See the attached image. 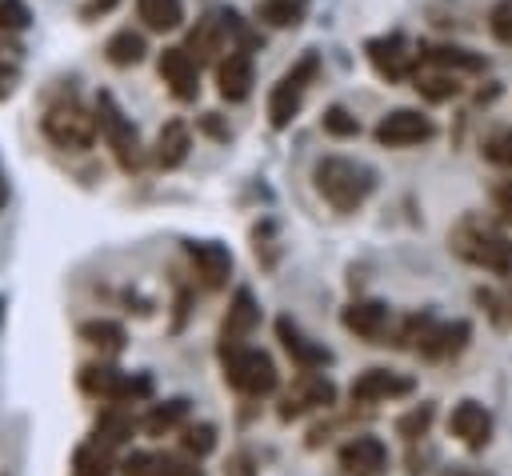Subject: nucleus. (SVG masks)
<instances>
[{
	"instance_id": "nucleus-1",
	"label": "nucleus",
	"mask_w": 512,
	"mask_h": 476,
	"mask_svg": "<svg viewBox=\"0 0 512 476\" xmlns=\"http://www.w3.org/2000/svg\"><path fill=\"white\" fill-rule=\"evenodd\" d=\"M448 248L472 268H484L492 276H512V240L480 212H464L448 228Z\"/></svg>"
},
{
	"instance_id": "nucleus-2",
	"label": "nucleus",
	"mask_w": 512,
	"mask_h": 476,
	"mask_svg": "<svg viewBox=\"0 0 512 476\" xmlns=\"http://www.w3.org/2000/svg\"><path fill=\"white\" fill-rule=\"evenodd\" d=\"M312 184L336 212H356L376 192V168L352 156H320L312 164Z\"/></svg>"
},
{
	"instance_id": "nucleus-3",
	"label": "nucleus",
	"mask_w": 512,
	"mask_h": 476,
	"mask_svg": "<svg viewBox=\"0 0 512 476\" xmlns=\"http://www.w3.org/2000/svg\"><path fill=\"white\" fill-rule=\"evenodd\" d=\"M40 132L52 148L60 152H88L100 136V124H96V108H84L72 92L48 100L44 116H40Z\"/></svg>"
},
{
	"instance_id": "nucleus-4",
	"label": "nucleus",
	"mask_w": 512,
	"mask_h": 476,
	"mask_svg": "<svg viewBox=\"0 0 512 476\" xmlns=\"http://www.w3.org/2000/svg\"><path fill=\"white\" fill-rule=\"evenodd\" d=\"M76 384L84 396L100 400V404H140L152 396V376L148 372H124L108 360H92L76 372Z\"/></svg>"
},
{
	"instance_id": "nucleus-5",
	"label": "nucleus",
	"mask_w": 512,
	"mask_h": 476,
	"mask_svg": "<svg viewBox=\"0 0 512 476\" xmlns=\"http://www.w3.org/2000/svg\"><path fill=\"white\" fill-rule=\"evenodd\" d=\"M96 124H100V136H104V144H108V152H112V160H116V168L120 172H140L144 168V160H148V152H144V140H140V132H136V124H132V116L116 104V96L112 92H100L96 96Z\"/></svg>"
},
{
	"instance_id": "nucleus-6",
	"label": "nucleus",
	"mask_w": 512,
	"mask_h": 476,
	"mask_svg": "<svg viewBox=\"0 0 512 476\" xmlns=\"http://www.w3.org/2000/svg\"><path fill=\"white\" fill-rule=\"evenodd\" d=\"M316 80H320V52H304L300 60H292V68H284V76L268 92V124L276 132H284L300 116L304 96Z\"/></svg>"
},
{
	"instance_id": "nucleus-7",
	"label": "nucleus",
	"mask_w": 512,
	"mask_h": 476,
	"mask_svg": "<svg viewBox=\"0 0 512 476\" xmlns=\"http://www.w3.org/2000/svg\"><path fill=\"white\" fill-rule=\"evenodd\" d=\"M220 368H224L228 388H236L248 400H264L280 384V372H276V364H272V356L264 348H248L244 344V348L220 352Z\"/></svg>"
},
{
	"instance_id": "nucleus-8",
	"label": "nucleus",
	"mask_w": 512,
	"mask_h": 476,
	"mask_svg": "<svg viewBox=\"0 0 512 476\" xmlns=\"http://www.w3.org/2000/svg\"><path fill=\"white\" fill-rule=\"evenodd\" d=\"M436 120L420 108H392L376 120L372 128V140L380 148H420V144H432L436 140Z\"/></svg>"
},
{
	"instance_id": "nucleus-9",
	"label": "nucleus",
	"mask_w": 512,
	"mask_h": 476,
	"mask_svg": "<svg viewBox=\"0 0 512 476\" xmlns=\"http://www.w3.org/2000/svg\"><path fill=\"white\" fill-rule=\"evenodd\" d=\"M364 56H368L372 72L388 84H404L416 72V44L404 32H384V36L364 40Z\"/></svg>"
},
{
	"instance_id": "nucleus-10",
	"label": "nucleus",
	"mask_w": 512,
	"mask_h": 476,
	"mask_svg": "<svg viewBox=\"0 0 512 476\" xmlns=\"http://www.w3.org/2000/svg\"><path fill=\"white\" fill-rule=\"evenodd\" d=\"M184 48L200 60V64H220L232 48H236V28H232V8L224 12H204L192 28H188V40Z\"/></svg>"
},
{
	"instance_id": "nucleus-11",
	"label": "nucleus",
	"mask_w": 512,
	"mask_h": 476,
	"mask_svg": "<svg viewBox=\"0 0 512 476\" xmlns=\"http://www.w3.org/2000/svg\"><path fill=\"white\" fill-rule=\"evenodd\" d=\"M412 392H416V376L396 372V368H364L348 384L352 404H392V400H404Z\"/></svg>"
},
{
	"instance_id": "nucleus-12",
	"label": "nucleus",
	"mask_w": 512,
	"mask_h": 476,
	"mask_svg": "<svg viewBox=\"0 0 512 476\" xmlns=\"http://www.w3.org/2000/svg\"><path fill=\"white\" fill-rule=\"evenodd\" d=\"M340 324H344V328H348L356 340H368V344H388L396 316H392V308H388L384 300H376V296H360V300H348V304H344Z\"/></svg>"
},
{
	"instance_id": "nucleus-13",
	"label": "nucleus",
	"mask_w": 512,
	"mask_h": 476,
	"mask_svg": "<svg viewBox=\"0 0 512 476\" xmlns=\"http://www.w3.org/2000/svg\"><path fill=\"white\" fill-rule=\"evenodd\" d=\"M336 404V384L332 376L320 368V372H300L292 380V388L284 392L280 400V420H296L304 412H320V408H332Z\"/></svg>"
},
{
	"instance_id": "nucleus-14",
	"label": "nucleus",
	"mask_w": 512,
	"mask_h": 476,
	"mask_svg": "<svg viewBox=\"0 0 512 476\" xmlns=\"http://www.w3.org/2000/svg\"><path fill=\"white\" fill-rule=\"evenodd\" d=\"M448 432H452L464 448L484 452V448L492 444L496 416H492V408H488V404H480V400L464 396V400H456V404H452V412H448Z\"/></svg>"
},
{
	"instance_id": "nucleus-15",
	"label": "nucleus",
	"mask_w": 512,
	"mask_h": 476,
	"mask_svg": "<svg viewBox=\"0 0 512 476\" xmlns=\"http://www.w3.org/2000/svg\"><path fill=\"white\" fill-rule=\"evenodd\" d=\"M156 72H160L164 88H168L176 100L192 104V100L200 96V60H196V56H192L184 44L164 48V52L156 56Z\"/></svg>"
},
{
	"instance_id": "nucleus-16",
	"label": "nucleus",
	"mask_w": 512,
	"mask_h": 476,
	"mask_svg": "<svg viewBox=\"0 0 512 476\" xmlns=\"http://www.w3.org/2000/svg\"><path fill=\"white\" fill-rule=\"evenodd\" d=\"M336 464L344 468V476H388L392 468V456H388V444L380 436H348L336 452Z\"/></svg>"
},
{
	"instance_id": "nucleus-17",
	"label": "nucleus",
	"mask_w": 512,
	"mask_h": 476,
	"mask_svg": "<svg viewBox=\"0 0 512 476\" xmlns=\"http://www.w3.org/2000/svg\"><path fill=\"white\" fill-rule=\"evenodd\" d=\"M416 64H432V68H448L460 76H484L488 72V56L452 40H420L416 44Z\"/></svg>"
},
{
	"instance_id": "nucleus-18",
	"label": "nucleus",
	"mask_w": 512,
	"mask_h": 476,
	"mask_svg": "<svg viewBox=\"0 0 512 476\" xmlns=\"http://www.w3.org/2000/svg\"><path fill=\"white\" fill-rule=\"evenodd\" d=\"M276 340H280V348L288 352V360H292L300 372H320V368H328V364L336 360L332 348L320 344V340H312L292 316H280V320H276Z\"/></svg>"
},
{
	"instance_id": "nucleus-19",
	"label": "nucleus",
	"mask_w": 512,
	"mask_h": 476,
	"mask_svg": "<svg viewBox=\"0 0 512 476\" xmlns=\"http://www.w3.org/2000/svg\"><path fill=\"white\" fill-rule=\"evenodd\" d=\"M256 324H260V304H256V296H252V288H236L232 292V300H228V312H224V320H220V352H232V348H244L248 344V336L256 332Z\"/></svg>"
},
{
	"instance_id": "nucleus-20",
	"label": "nucleus",
	"mask_w": 512,
	"mask_h": 476,
	"mask_svg": "<svg viewBox=\"0 0 512 476\" xmlns=\"http://www.w3.org/2000/svg\"><path fill=\"white\" fill-rule=\"evenodd\" d=\"M468 340H472V324L468 320H432L428 332L420 336V344L412 352L420 360L440 364V360H456L468 348Z\"/></svg>"
},
{
	"instance_id": "nucleus-21",
	"label": "nucleus",
	"mask_w": 512,
	"mask_h": 476,
	"mask_svg": "<svg viewBox=\"0 0 512 476\" xmlns=\"http://www.w3.org/2000/svg\"><path fill=\"white\" fill-rule=\"evenodd\" d=\"M184 256L192 260V272H196V280L208 292H216V288L228 284V276H232V252H228V244H220V240H184Z\"/></svg>"
},
{
	"instance_id": "nucleus-22",
	"label": "nucleus",
	"mask_w": 512,
	"mask_h": 476,
	"mask_svg": "<svg viewBox=\"0 0 512 476\" xmlns=\"http://www.w3.org/2000/svg\"><path fill=\"white\" fill-rule=\"evenodd\" d=\"M120 476H204V468L188 452H128Z\"/></svg>"
},
{
	"instance_id": "nucleus-23",
	"label": "nucleus",
	"mask_w": 512,
	"mask_h": 476,
	"mask_svg": "<svg viewBox=\"0 0 512 476\" xmlns=\"http://www.w3.org/2000/svg\"><path fill=\"white\" fill-rule=\"evenodd\" d=\"M252 84H256V60H252V48H232V52L216 64V92H220V100L240 104V100L252 96Z\"/></svg>"
},
{
	"instance_id": "nucleus-24",
	"label": "nucleus",
	"mask_w": 512,
	"mask_h": 476,
	"mask_svg": "<svg viewBox=\"0 0 512 476\" xmlns=\"http://www.w3.org/2000/svg\"><path fill=\"white\" fill-rule=\"evenodd\" d=\"M428 104H448L464 92V76L460 72H448V68H432V64H416L412 80H408Z\"/></svg>"
},
{
	"instance_id": "nucleus-25",
	"label": "nucleus",
	"mask_w": 512,
	"mask_h": 476,
	"mask_svg": "<svg viewBox=\"0 0 512 476\" xmlns=\"http://www.w3.org/2000/svg\"><path fill=\"white\" fill-rule=\"evenodd\" d=\"M188 152H192L188 124L184 120H164V128L156 132V144H152V164L164 168V172H172V168H180L188 160Z\"/></svg>"
},
{
	"instance_id": "nucleus-26",
	"label": "nucleus",
	"mask_w": 512,
	"mask_h": 476,
	"mask_svg": "<svg viewBox=\"0 0 512 476\" xmlns=\"http://www.w3.org/2000/svg\"><path fill=\"white\" fill-rule=\"evenodd\" d=\"M188 416H192V400H188V396H168V400H160V404H152V408L144 412L140 432L152 436V440H160V436L180 432V428L188 424Z\"/></svg>"
},
{
	"instance_id": "nucleus-27",
	"label": "nucleus",
	"mask_w": 512,
	"mask_h": 476,
	"mask_svg": "<svg viewBox=\"0 0 512 476\" xmlns=\"http://www.w3.org/2000/svg\"><path fill=\"white\" fill-rule=\"evenodd\" d=\"M136 428H140V424L128 416V404H104L100 416H96V424H92V444H100V448L112 452V448L128 444Z\"/></svg>"
},
{
	"instance_id": "nucleus-28",
	"label": "nucleus",
	"mask_w": 512,
	"mask_h": 476,
	"mask_svg": "<svg viewBox=\"0 0 512 476\" xmlns=\"http://www.w3.org/2000/svg\"><path fill=\"white\" fill-rule=\"evenodd\" d=\"M76 332H80V340H84V344H92L100 356H120V352H124V344H128L124 328H120L116 320H104V316L84 320Z\"/></svg>"
},
{
	"instance_id": "nucleus-29",
	"label": "nucleus",
	"mask_w": 512,
	"mask_h": 476,
	"mask_svg": "<svg viewBox=\"0 0 512 476\" xmlns=\"http://www.w3.org/2000/svg\"><path fill=\"white\" fill-rule=\"evenodd\" d=\"M308 12V0H256L252 20L268 28H296Z\"/></svg>"
},
{
	"instance_id": "nucleus-30",
	"label": "nucleus",
	"mask_w": 512,
	"mask_h": 476,
	"mask_svg": "<svg viewBox=\"0 0 512 476\" xmlns=\"http://www.w3.org/2000/svg\"><path fill=\"white\" fill-rule=\"evenodd\" d=\"M136 16L148 32H172L184 24V0H136Z\"/></svg>"
},
{
	"instance_id": "nucleus-31",
	"label": "nucleus",
	"mask_w": 512,
	"mask_h": 476,
	"mask_svg": "<svg viewBox=\"0 0 512 476\" xmlns=\"http://www.w3.org/2000/svg\"><path fill=\"white\" fill-rule=\"evenodd\" d=\"M144 52H148V44H144V36H140V32H132V28L112 32V36H108V44H104L108 64H116V68H132V64H140V60H144Z\"/></svg>"
},
{
	"instance_id": "nucleus-32",
	"label": "nucleus",
	"mask_w": 512,
	"mask_h": 476,
	"mask_svg": "<svg viewBox=\"0 0 512 476\" xmlns=\"http://www.w3.org/2000/svg\"><path fill=\"white\" fill-rule=\"evenodd\" d=\"M432 420H436V404H432V400H420V404H412V408L396 420V436H404L408 444H416V440L428 436Z\"/></svg>"
},
{
	"instance_id": "nucleus-33",
	"label": "nucleus",
	"mask_w": 512,
	"mask_h": 476,
	"mask_svg": "<svg viewBox=\"0 0 512 476\" xmlns=\"http://www.w3.org/2000/svg\"><path fill=\"white\" fill-rule=\"evenodd\" d=\"M212 448H216V424H208V420H188V424L180 428V452L204 460Z\"/></svg>"
},
{
	"instance_id": "nucleus-34",
	"label": "nucleus",
	"mask_w": 512,
	"mask_h": 476,
	"mask_svg": "<svg viewBox=\"0 0 512 476\" xmlns=\"http://www.w3.org/2000/svg\"><path fill=\"white\" fill-rule=\"evenodd\" d=\"M72 476H112V456H108V448H100V444H84V448H76V456H72Z\"/></svg>"
},
{
	"instance_id": "nucleus-35",
	"label": "nucleus",
	"mask_w": 512,
	"mask_h": 476,
	"mask_svg": "<svg viewBox=\"0 0 512 476\" xmlns=\"http://www.w3.org/2000/svg\"><path fill=\"white\" fill-rule=\"evenodd\" d=\"M320 128H324L328 136H336V140H356V136H360V120H356L344 104H328L324 116H320Z\"/></svg>"
},
{
	"instance_id": "nucleus-36",
	"label": "nucleus",
	"mask_w": 512,
	"mask_h": 476,
	"mask_svg": "<svg viewBox=\"0 0 512 476\" xmlns=\"http://www.w3.org/2000/svg\"><path fill=\"white\" fill-rule=\"evenodd\" d=\"M480 156L504 172H512V128H496L480 140Z\"/></svg>"
},
{
	"instance_id": "nucleus-37",
	"label": "nucleus",
	"mask_w": 512,
	"mask_h": 476,
	"mask_svg": "<svg viewBox=\"0 0 512 476\" xmlns=\"http://www.w3.org/2000/svg\"><path fill=\"white\" fill-rule=\"evenodd\" d=\"M488 32H492L496 44L512 48V0H496L488 8Z\"/></svg>"
},
{
	"instance_id": "nucleus-38",
	"label": "nucleus",
	"mask_w": 512,
	"mask_h": 476,
	"mask_svg": "<svg viewBox=\"0 0 512 476\" xmlns=\"http://www.w3.org/2000/svg\"><path fill=\"white\" fill-rule=\"evenodd\" d=\"M32 24V12L24 0H0V32L12 36V32H24Z\"/></svg>"
},
{
	"instance_id": "nucleus-39",
	"label": "nucleus",
	"mask_w": 512,
	"mask_h": 476,
	"mask_svg": "<svg viewBox=\"0 0 512 476\" xmlns=\"http://www.w3.org/2000/svg\"><path fill=\"white\" fill-rule=\"evenodd\" d=\"M272 232H276V224H272V220H260V224L252 228V248H256V260H260L264 268H272V264H276V252H272Z\"/></svg>"
},
{
	"instance_id": "nucleus-40",
	"label": "nucleus",
	"mask_w": 512,
	"mask_h": 476,
	"mask_svg": "<svg viewBox=\"0 0 512 476\" xmlns=\"http://www.w3.org/2000/svg\"><path fill=\"white\" fill-rule=\"evenodd\" d=\"M224 476H260V460H256L248 448H236V452L224 460Z\"/></svg>"
},
{
	"instance_id": "nucleus-41",
	"label": "nucleus",
	"mask_w": 512,
	"mask_h": 476,
	"mask_svg": "<svg viewBox=\"0 0 512 476\" xmlns=\"http://www.w3.org/2000/svg\"><path fill=\"white\" fill-rule=\"evenodd\" d=\"M492 208L500 212L504 224H512V176H504V180L492 184Z\"/></svg>"
},
{
	"instance_id": "nucleus-42",
	"label": "nucleus",
	"mask_w": 512,
	"mask_h": 476,
	"mask_svg": "<svg viewBox=\"0 0 512 476\" xmlns=\"http://www.w3.org/2000/svg\"><path fill=\"white\" fill-rule=\"evenodd\" d=\"M16 76H20V64H16V56H12L8 48H0V100H4V96H12V88H16Z\"/></svg>"
},
{
	"instance_id": "nucleus-43",
	"label": "nucleus",
	"mask_w": 512,
	"mask_h": 476,
	"mask_svg": "<svg viewBox=\"0 0 512 476\" xmlns=\"http://www.w3.org/2000/svg\"><path fill=\"white\" fill-rule=\"evenodd\" d=\"M120 0H84V16L88 20H96V16H104V12H112Z\"/></svg>"
},
{
	"instance_id": "nucleus-44",
	"label": "nucleus",
	"mask_w": 512,
	"mask_h": 476,
	"mask_svg": "<svg viewBox=\"0 0 512 476\" xmlns=\"http://www.w3.org/2000/svg\"><path fill=\"white\" fill-rule=\"evenodd\" d=\"M440 476H496V472H484V468H472V464H448Z\"/></svg>"
},
{
	"instance_id": "nucleus-45",
	"label": "nucleus",
	"mask_w": 512,
	"mask_h": 476,
	"mask_svg": "<svg viewBox=\"0 0 512 476\" xmlns=\"http://www.w3.org/2000/svg\"><path fill=\"white\" fill-rule=\"evenodd\" d=\"M200 124H204V132H212L216 140H228V128H220V124H216V112H204V120H200Z\"/></svg>"
},
{
	"instance_id": "nucleus-46",
	"label": "nucleus",
	"mask_w": 512,
	"mask_h": 476,
	"mask_svg": "<svg viewBox=\"0 0 512 476\" xmlns=\"http://www.w3.org/2000/svg\"><path fill=\"white\" fill-rule=\"evenodd\" d=\"M4 204H8V176H4V164H0V212H4Z\"/></svg>"
},
{
	"instance_id": "nucleus-47",
	"label": "nucleus",
	"mask_w": 512,
	"mask_h": 476,
	"mask_svg": "<svg viewBox=\"0 0 512 476\" xmlns=\"http://www.w3.org/2000/svg\"><path fill=\"white\" fill-rule=\"evenodd\" d=\"M508 320H512V292H508Z\"/></svg>"
}]
</instances>
